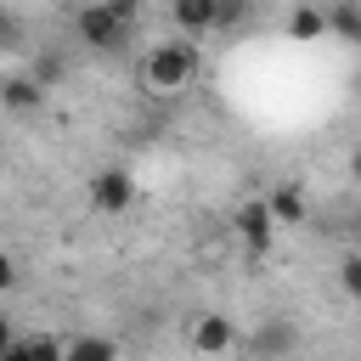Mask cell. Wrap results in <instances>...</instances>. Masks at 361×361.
Returning a JSON list of instances; mask_svg holds the SVG:
<instances>
[{
    "label": "cell",
    "instance_id": "obj_1",
    "mask_svg": "<svg viewBox=\"0 0 361 361\" xmlns=\"http://www.w3.org/2000/svg\"><path fill=\"white\" fill-rule=\"evenodd\" d=\"M197 73H203V51H197V39H186V34H175V39H158V45L147 51V62H141V79H147V90H158V96H175V90H186Z\"/></svg>",
    "mask_w": 361,
    "mask_h": 361
},
{
    "label": "cell",
    "instance_id": "obj_2",
    "mask_svg": "<svg viewBox=\"0 0 361 361\" xmlns=\"http://www.w3.org/2000/svg\"><path fill=\"white\" fill-rule=\"evenodd\" d=\"M135 17H141V11H135L130 0H96V6H85V11L73 17V28H79L85 45H96V51H118V45H130Z\"/></svg>",
    "mask_w": 361,
    "mask_h": 361
},
{
    "label": "cell",
    "instance_id": "obj_3",
    "mask_svg": "<svg viewBox=\"0 0 361 361\" xmlns=\"http://www.w3.org/2000/svg\"><path fill=\"white\" fill-rule=\"evenodd\" d=\"M130 203H135V175H130V169L113 164V169H102V175L90 180V209H96V214H124Z\"/></svg>",
    "mask_w": 361,
    "mask_h": 361
},
{
    "label": "cell",
    "instance_id": "obj_4",
    "mask_svg": "<svg viewBox=\"0 0 361 361\" xmlns=\"http://www.w3.org/2000/svg\"><path fill=\"white\" fill-rule=\"evenodd\" d=\"M271 231H276V214H271L265 197H254V203L237 209V237H243L248 259H265V254H271Z\"/></svg>",
    "mask_w": 361,
    "mask_h": 361
},
{
    "label": "cell",
    "instance_id": "obj_5",
    "mask_svg": "<svg viewBox=\"0 0 361 361\" xmlns=\"http://www.w3.org/2000/svg\"><path fill=\"white\" fill-rule=\"evenodd\" d=\"M237 344V327H231V316H220V310H203V316H192V350L197 355H226Z\"/></svg>",
    "mask_w": 361,
    "mask_h": 361
},
{
    "label": "cell",
    "instance_id": "obj_6",
    "mask_svg": "<svg viewBox=\"0 0 361 361\" xmlns=\"http://www.w3.org/2000/svg\"><path fill=\"white\" fill-rule=\"evenodd\" d=\"M169 23H175V34H209V28H220V0H175L169 6Z\"/></svg>",
    "mask_w": 361,
    "mask_h": 361
},
{
    "label": "cell",
    "instance_id": "obj_7",
    "mask_svg": "<svg viewBox=\"0 0 361 361\" xmlns=\"http://www.w3.org/2000/svg\"><path fill=\"white\" fill-rule=\"evenodd\" d=\"M254 350H259V361H288V355L299 350V327H293L288 316H271V322L254 333Z\"/></svg>",
    "mask_w": 361,
    "mask_h": 361
},
{
    "label": "cell",
    "instance_id": "obj_8",
    "mask_svg": "<svg viewBox=\"0 0 361 361\" xmlns=\"http://www.w3.org/2000/svg\"><path fill=\"white\" fill-rule=\"evenodd\" d=\"M322 34H333V28H327V11H322V6H293V11H288V39L310 45V39H322Z\"/></svg>",
    "mask_w": 361,
    "mask_h": 361
},
{
    "label": "cell",
    "instance_id": "obj_9",
    "mask_svg": "<svg viewBox=\"0 0 361 361\" xmlns=\"http://www.w3.org/2000/svg\"><path fill=\"white\" fill-rule=\"evenodd\" d=\"M0 102H6L11 113H28V107H39V102H45V85H39V79H28V73H11V79L0 85Z\"/></svg>",
    "mask_w": 361,
    "mask_h": 361
},
{
    "label": "cell",
    "instance_id": "obj_10",
    "mask_svg": "<svg viewBox=\"0 0 361 361\" xmlns=\"http://www.w3.org/2000/svg\"><path fill=\"white\" fill-rule=\"evenodd\" d=\"M327 28H333L344 45H361V6H355V0H338V6H327Z\"/></svg>",
    "mask_w": 361,
    "mask_h": 361
},
{
    "label": "cell",
    "instance_id": "obj_11",
    "mask_svg": "<svg viewBox=\"0 0 361 361\" xmlns=\"http://www.w3.org/2000/svg\"><path fill=\"white\" fill-rule=\"evenodd\" d=\"M265 203H271L276 226H305V197H299V186H276Z\"/></svg>",
    "mask_w": 361,
    "mask_h": 361
},
{
    "label": "cell",
    "instance_id": "obj_12",
    "mask_svg": "<svg viewBox=\"0 0 361 361\" xmlns=\"http://www.w3.org/2000/svg\"><path fill=\"white\" fill-rule=\"evenodd\" d=\"M68 361H118V344L102 338V333H85V338L68 344Z\"/></svg>",
    "mask_w": 361,
    "mask_h": 361
},
{
    "label": "cell",
    "instance_id": "obj_13",
    "mask_svg": "<svg viewBox=\"0 0 361 361\" xmlns=\"http://www.w3.org/2000/svg\"><path fill=\"white\" fill-rule=\"evenodd\" d=\"M28 350H34V361H68V344H62V338H51V333H34V338H28Z\"/></svg>",
    "mask_w": 361,
    "mask_h": 361
},
{
    "label": "cell",
    "instance_id": "obj_14",
    "mask_svg": "<svg viewBox=\"0 0 361 361\" xmlns=\"http://www.w3.org/2000/svg\"><path fill=\"white\" fill-rule=\"evenodd\" d=\"M338 288H344L350 299H361V254H344V265H338Z\"/></svg>",
    "mask_w": 361,
    "mask_h": 361
},
{
    "label": "cell",
    "instance_id": "obj_15",
    "mask_svg": "<svg viewBox=\"0 0 361 361\" xmlns=\"http://www.w3.org/2000/svg\"><path fill=\"white\" fill-rule=\"evenodd\" d=\"M243 17H248V6H243V0H231V6L220 0V28H237Z\"/></svg>",
    "mask_w": 361,
    "mask_h": 361
},
{
    "label": "cell",
    "instance_id": "obj_16",
    "mask_svg": "<svg viewBox=\"0 0 361 361\" xmlns=\"http://www.w3.org/2000/svg\"><path fill=\"white\" fill-rule=\"evenodd\" d=\"M0 361H34V350H28V338H6V350H0Z\"/></svg>",
    "mask_w": 361,
    "mask_h": 361
},
{
    "label": "cell",
    "instance_id": "obj_17",
    "mask_svg": "<svg viewBox=\"0 0 361 361\" xmlns=\"http://www.w3.org/2000/svg\"><path fill=\"white\" fill-rule=\"evenodd\" d=\"M350 180H355V186H361V147H355V152H350Z\"/></svg>",
    "mask_w": 361,
    "mask_h": 361
}]
</instances>
